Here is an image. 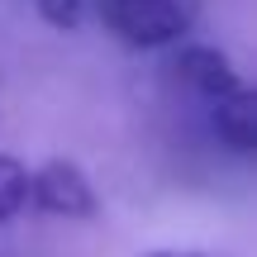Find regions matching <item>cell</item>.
Here are the masks:
<instances>
[{"mask_svg":"<svg viewBox=\"0 0 257 257\" xmlns=\"http://www.w3.org/2000/svg\"><path fill=\"white\" fill-rule=\"evenodd\" d=\"M100 19L128 48H167L191 29V10L181 0H100Z\"/></svg>","mask_w":257,"mask_h":257,"instance_id":"1","label":"cell"},{"mask_svg":"<svg viewBox=\"0 0 257 257\" xmlns=\"http://www.w3.org/2000/svg\"><path fill=\"white\" fill-rule=\"evenodd\" d=\"M29 200L48 214H62V219H91L95 214V191L81 176V167L72 162H43L29 176Z\"/></svg>","mask_w":257,"mask_h":257,"instance_id":"2","label":"cell"},{"mask_svg":"<svg viewBox=\"0 0 257 257\" xmlns=\"http://www.w3.org/2000/svg\"><path fill=\"white\" fill-rule=\"evenodd\" d=\"M172 72H176V81H181V86H191V91L205 95V100H219V95L248 86L238 72H233V62L219 53V48H210V43H186L181 53H176Z\"/></svg>","mask_w":257,"mask_h":257,"instance_id":"3","label":"cell"},{"mask_svg":"<svg viewBox=\"0 0 257 257\" xmlns=\"http://www.w3.org/2000/svg\"><path fill=\"white\" fill-rule=\"evenodd\" d=\"M210 119H214V134L233 148V153H257V114H252V91L238 86V91L210 100Z\"/></svg>","mask_w":257,"mask_h":257,"instance_id":"4","label":"cell"},{"mask_svg":"<svg viewBox=\"0 0 257 257\" xmlns=\"http://www.w3.org/2000/svg\"><path fill=\"white\" fill-rule=\"evenodd\" d=\"M29 205V167L15 162L10 153H0V224L15 219Z\"/></svg>","mask_w":257,"mask_h":257,"instance_id":"5","label":"cell"},{"mask_svg":"<svg viewBox=\"0 0 257 257\" xmlns=\"http://www.w3.org/2000/svg\"><path fill=\"white\" fill-rule=\"evenodd\" d=\"M38 5V19L53 29H76L86 15V0H34Z\"/></svg>","mask_w":257,"mask_h":257,"instance_id":"6","label":"cell"},{"mask_svg":"<svg viewBox=\"0 0 257 257\" xmlns=\"http://www.w3.org/2000/svg\"><path fill=\"white\" fill-rule=\"evenodd\" d=\"M148 257H200V252H148Z\"/></svg>","mask_w":257,"mask_h":257,"instance_id":"7","label":"cell"}]
</instances>
